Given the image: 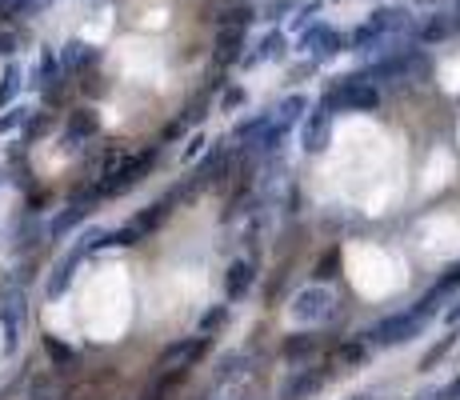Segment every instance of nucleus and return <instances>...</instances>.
Instances as JSON below:
<instances>
[{"label":"nucleus","mask_w":460,"mask_h":400,"mask_svg":"<svg viewBox=\"0 0 460 400\" xmlns=\"http://www.w3.org/2000/svg\"><path fill=\"white\" fill-rule=\"evenodd\" d=\"M153 164H156V148H145V152H137V156L121 160L116 168H105V176H100V180H92V188L100 192V200L124 196V192L137 188V184L145 180L148 172H153Z\"/></svg>","instance_id":"nucleus-1"},{"label":"nucleus","mask_w":460,"mask_h":400,"mask_svg":"<svg viewBox=\"0 0 460 400\" xmlns=\"http://www.w3.org/2000/svg\"><path fill=\"white\" fill-rule=\"evenodd\" d=\"M324 104H329V108H340V112H377L380 108L377 80H369L364 72L340 76V84H332V92L324 96Z\"/></svg>","instance_id":"nucleus-2"},{"label":"nucleus","mask_w":460,"mask_h":400,"mask_svg":"<svg viewBox=\"0 0 460 400\" xmlns=\"http://www.w3.org/2000/svg\"><path fill=\"white\" fill-rule=\"evenodd\" d=\"M337 312H340L337 292L324 284H308L292 296V320L297 324H329V320H337Z\"/></svg>","instance_id":"nucleus-3"},{"label":"nucleus","mask_w":460,"mask_h":400,"mask_svg":"<svg viewBox=\"0 0 460 400\" xmlns=\"http://www.w3.org/2000/svg\"><path fill=\"white\" fill-rule=\"evenodd\" d=\"M428 316H420L416 308H404V312H393V316L377 320L369 332V344H377V348H393V344H408L416 340L420 332H424Z\"/></svg>","instance_id":"nucleus-4"},{"label":"nucleus","mask_w":460,"mask_h":400,"mask_svg":"<svg viewBox=\"0 0 460 400\" xmlns=\"http://www.w3.org/2000/svg\"><path fill=\"white\" fill-rule=\"evenodd\" d=\"M408 12L404 8H380V12H372V20H364L361 28L348 36V48H369L372 40H385L393 36V32H404L408 28Z\"/></svg>","instance_id":"nucleus-5"},{"label":"nucleus","mask_w":460,"mask_h":400,"mask_svg":"<svg viewBox=\"0 0 460 400\" xmlns=\"http://www.w3.org/2000/svg\"><path fill=\"white\" fill-rule=\"evenodd\" d=\"M97 232H100V228H89L81 240H76V248H73V252H65V256H60V264H57V268H52V276H49V296H52V300L68 292V284H73V272L81 268V260H84V256H89V252H97V248H92V240H97Z\"/></svg>","instance_id":"nucleus-6"},{"label":"nucleus","mask_w":460,"mask_h":400,"mask_svg":"<svg viewBox=\"0 0 460 400\" xmlns=\"http://www.w3.org/2000/svg\"><path fill=\"white\" fill-rule=\"evenodd\" d=\"M300 48H305L313 60H329V56L345 52V48H348V36H340V32L329 28L324 20H313L305 32H300Z\"/></svg>","instance_id":"nucleus-7"},{"label":"nucleus","mask_w":460,"mask_h":400,"mask_svg":"<svg viewBox=\"0 0 460 400\" xmlns=\"http://www.w3.org/2000/svg\"><path fill=\"white\" fill-rule=\"evenodd\" d=\"M329 140H332V108L321 100L300 124V144H305L308 156H316V152L329 148Z\"/></svg>","instance_id":"nucleus-8"},{"label":"nucleus","mask_w":460,"mask_h":400,"mask_svg":"<svg viewBox=\"0 0 460 400\" xmlns=\"http://www.w3.org/2000/svg\"><path fill=\"white\" fill-rule=\"evenodd\" d=\"M0 328H4V356H12L20 344V328H25V292L20 288H12L0 300Z\"/></svg>","instance_id":"nucleus-9"},{"label":"nucleus","mask_w":460,"mask_h":400,"mask_svg":"<svg viewBox=\"0 0 460 400\" xmlns=\"http://www.w3.org/2000/svg\"><path fill=\"white\" fill-rule=\"evenodd\" d=\"M33 84L44 100H60V88H65V68H60V56L52 48H44L41 60L33 68Z\"/></svg>","instance_id":"nucleus-10"},{"label":"nucleus","mask_w":460,"mask_h":400,"mask_svg":"<svg viewBox=\"0 0 460 400\" xmlns=\"http://www.w3.org/2000/svg\"><path fill=\"white\" fill-rule=\"evenodd\" d=\"M100 132V120L92 108H76L73 116H68V128H65V148H81L89 136Z\"/></svg>","instance_id":"nucleus-11"},{"label":"nucleus","mask_w":460,"mask_h":400,"mask_svg":"<svg viewBox=\"0 0 460 400\" xmlns=\"http://www.w3.org/2000/svg\"><path fill=\"white\" fill-rule=\"evenodd\" d=\"M60 68H65V76L68 72H84V68H92V64L100 60V52L92 44H84V40H68L65 48H60Z\"/></svg>","instance_id":"nucleus-12"},{"label":"nucleus","mask_w":460,"mask_h":400,"mask_svg":"<svg viewBox=\"0 0 460 400\" xmlns=\"http://www.w3.org/2000/svg\"><path fill=\"white\" fill-rule=\"evenodd\" d=\"M241 48H244V28L241 24H217V60L220 64L241 60Z\"/></svg>","instance_id":"nucleus-13"},{"label":"nucleus","mask_w":460,"mask_h":400,"mask_svg":"<svg viewBox=\"0 0 460 400\" xmlns=\"http://www.w3.org/2000/svg\"><path fill=\"white\" fill-rule=\"evenodd\" d=\"M252 280H257V264L252 260H236L225 276V296L228 300H241V296L252 292Z\"/></svg>","instance_id":"nucleus-14"},{"label":"nucleus","mask_w":460,"mask_h":400,"mask_svg":"<svg viewBox=\"0 0 460 400\" xmlns=\"http://www.w3.org/2000/svg\"><path fill=\"white\" fill-rule=\"evenodd\" d=\"M12 248H17V252H28V248H36V240L44 236V224H41V212H33V208H28L25 216H20L17 220V232H12Z\"/></svg>","instance_id":"nucleus-15"},{"label":"nucleus","mask_w":460,"mask_h":400,"mask_svg":"<svg viewBox=\"0 0 460 400\" xmlns=\"http://www.w3.org/2000/svg\"><path fill=\"white\" fill-rule=\"evenodd\" d=\"M20 88H25V72H20L17 60H9L4 72H0V108H9V104L20 96Z\"/></svg>","instance_id":"nucleus-16"},{"label":"nucleus","mask_w":460,"mask_h":400,"mask_svg":"<svg viewBox=\"0 0 460 400\" xmlns=\"http://www.w3.org/2000/svg\"><path fill=\"white\" fill-rule=\"evenodd\" d=\"M89 212H92V208H84V204H73V200H68V208H65V212H60L57 220H52V224H49V228H44V232H49L52 240H60V236H65V232H73L76 224H81V220H84V216H89Z\"/></svg>","instance_id":"nucleus-17"},{"label":"nucleus","mask_w":460,"mask_h":400,"mask_svg":"<svg viewBox=\"0 0 460 400\" xmlns=\"http://www.w3.org/2000/svg\"><path fill=\"white\" fill-rule=\"evenodd\" d=\"M284 48H289V40H284V32L276 28V32H268V36L260 40L257 52L244 56V64H260V60H273V56H284Z\"/></svg>","instance_id":"nucleus-18"},{"label":"nucleus","mask_w":460,"mask_h":400,"mask_svg":"<svg viewBox=\"0 0 460 400\" xmlns=\"http://www.w3.org/2000/svg\"><path fill=\"white\" fill-rule=\"evenodd\" d=\"M452 32H456V24H452L448 16H432V20H424L416 28V36L424 40V44H440V40H448Z\"/></svg>","instance_id":"nucleus-19"},{"label":"nucleus","mask_w":460,"mask_h":400,"mask_svg":"<svg viewBox=\"0 0 460 400\" xmlns=\"http://www.w3.org/2000/svg\"><path fill=\"white\" fill-rule=\"evenodd\" d=\"M44 352H49L52 368H60V372H68V368H76V352L68 348L65 340H57V336H44Z\"/></svg>","instance_id":"nucleus-20"},{"label":"nucleus","mask_w":460,"mask_h":400,"mask_svg":"<svg viewBox=\"0 0 460 400\" xmlns=\"http://www.w3.org/2000/svg\"><path fill=\"white\" fill-rule=\"evenodd\" d=\"M225 164H228V148H225V144H217V148L204 156V164H201V180H209V176H220V172H225Z\"/></svg>","instance_id":"nucleus-21"},{"label":"nucleus","mask_w":460,"mask_h":400,"mask_svg":"<svg viewBox=\"0 0 460 400\" xmlns=\"http://www.w3.org/2000/svg\"><path fill=\"white\" fill-rule=\"evenodd\" d=\"M20 128H25V140H36V136H44L52 128V116L49 112H28V120Z\"/></svg>","instance_id":"nucleus-22"},{"label":"nucleus","mask_w":460,"mask_h":400,"mask_svg":"<svg viewBox=\"0 0 460 400\" xmlns=\"http://www.w3.org/2000/svg\"><path fill=\"white\" fill-rule=\"evenodd\" d=\"M28 112H33V108H25V104H12V108L4 112V116H0V136L17 132V128H20V124H25V120H28Z\"/></svg>","instance_id":"nucleus-23"},{"label":"nucleus","mask_w":460,"mask_h":400,"mask_svg":"<svg viewBox=\"0 0 460 400\" xmlns=\"http://www.w3.org/2000/svg\"><path fill=\"white\" fill-rule=\"evenodd\" d=\"M313 348H316V336L297 332L289 344H284V356H300V352H313Z\"/></svg>","instance_id":"nucleus-24"},{"label":"nucleus","mask_w":460,"mask_h":400,"mask_svg":"<svg viewBox=\"0 0 460 400\" xmlns=\"http://www.w3.org/2000/svg\"><path fill=\"white\" fill-rule=\"evenodd\" d=\"M228 320V308L220 304V308H212V312H204V320H201V336H209V332H217L220 324Z\"/></svg>","instance_id":"nucleus-25"},{"label":"nucleus","mask_w":460,"mask_h":400,"mask_svg":"<svg viewBox=\"0 0 460 400\" xmlns=\"http://www.w3.org/2000/svg\"><path fill=\"white\" fill-rule=\"evenodd\" d=\"M452 344H456V332H452V336H444V340H440V344H436V348H432V352H428V356H424V360H420V368H432V364H436V360H440V356H444V352H448V348H452Z\"/></svg>","instance_id":"nucleus-26"},{"label":"nucleus","mask_w":460,"mask_h":400,"mask_svg":"<svg viewBox=\"0 0 460 400\" xmlns=\"http://www.w3.org/2000/svg\"><path fill=\"white\" fill-rule=\"evenodd\" d=\"M252 16H257V12H252V8H233V12H225V16H220V24H241V28H249V24H252Z\"/></svg>","instance_id":"nucleus-27"},{"label":"nucleus","mask_w":460,"mask_h":400,"mask_svg":"<svg viewBox=\"0 0 460 400\" xmlns=\"http://www.w3.org/2000/svg\"><path fill=\"white\" fill-rule=\"evenodd\" d=\"M17 52V36L9 28H0V56H12Z\"/></svg>","instance_id":"nucleus-28"},{"label":"nucleus","mask_w":460,"mask_h":400,"mask_svg":"<svg viewBox=\"0 0 460 400\" xmlns=\"http://www.w3.org/2000/svg\"><path fill=\"white\" fill-rule=\"evenodd\" d=\"M313 16H321V0H313V4H305V8H297V24H308Z\"/></svg>","instance_id":"nucleus-29"},{"label":"nucleus","mask_w":460,"mask_h":400,"mask_svg":"<svg viewBox=\"0 0 460 400\" xmlns=\"http://www.w3.org/2000/svg\"><path fill=\"white\" fill-rule=\"evenodd\" d=\"M289 8H292V0H273V4H268V20H276V16L289 12Z\"/></svg>","instance_id":"nucleus-30"},{"label":"nucleus","mask_w":460,"mask_h":400,"mask_svg":"<svg viewBox=\"0 0 460 400\" xmlns=\"http://www.w3.org/2000/svg\"><path fill=\"white\" fill-rule=\"evenodd\" d=\"M204 144H209V140H204V136H201V132H196V136H193V144H188V148H185V160H193V156H196V152H201V148H204Z\"/></svg>","instance_id":"nucleus-31"},{"label":"nucleus","mask_w":460,"mask_h":400,"mask_svg":"<svg viewBox=\"0 0 460 400\" xmlns=\"http://www.w3.org/2000/svg\"><path fill=\"white\" fill-rule=\"evenodd\" d=\"M241 100H244V92H241V88H233V92L225 96V112H228V108H236V104H241Z\"/></svg>","instance_id":"nucleus-32"},{"label":"nucleus","mask_w":460,"mask_h":400,"mask_svg":"<svg viewBox=\"0 0 460 400\" xmlns=\"http://www.w3.org/2000/svg\"><path fill=\"white\" fill-rule=\"evenodd\" d=\"M416 400H448V392H444V388H428V392H420Z\"/></svg>","instance_id":"nucleus-33"},{"label":"nucleus","mask_w":460,"mask_h":400,"mask_svg":"<svg viewBox=\"0 0 460 400\" xmlns=\"http://www.w3.org/2000/svg\"><path fill=\"white\" fill-rule=\"evenodd\" d=\"M444 392H448V400H460V380H456V384H448Z\"/></svg>","instance_id":"nucleus-34"},{"label":"nucleus","mask_w":460,"mask_h":400,"mask_svg":"<svg viewBox=\"0 0 460 400\" xmlns=\"http://www.w3.org/2000/svg\"><path fill=\"white\" fill-rule=\"evenodd\" d=\"M353 400H385L380 392H361V396H353Z\"/></svg>","instance_id":"nucleus-35"},{"label":"nucleus","mask_w":460,"mask_h":400,"mask_svg":"<svg viewBox=\"0 0 460 400\" xmlns=\"http://www.w3.org/2000/svg\"><path fill=\"white\" fill-rule=\"evenodd\" d=\"M448 320H460V300H456V308H452V312H448Z\"/></svg>","instance_id":"nucleus-36"},{"label":"nucleus","mask_w":460,"mask_h":400,"mask_svg":"<svg viewBox=\"0 0 460 400\" xmlns=\"http://www.w3.org/2000/svg\"><path fill=\"white\" fill-rule=\"evenodd\" d=\"M416 4H432V0H416Z\"/></svg>","instance_id":"nucleus-37"}]
</instances>
